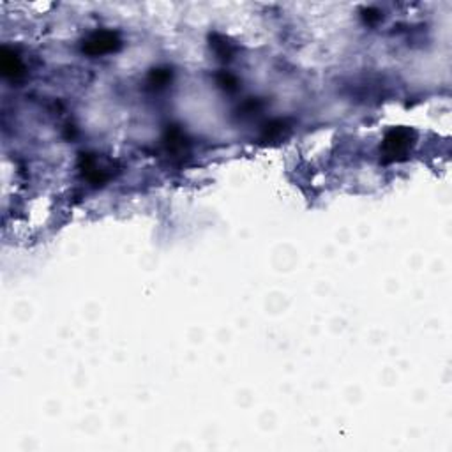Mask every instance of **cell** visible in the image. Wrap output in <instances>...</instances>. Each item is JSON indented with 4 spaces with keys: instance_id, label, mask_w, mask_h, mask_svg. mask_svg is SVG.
<instances>
[{
    "instance_id": "obj_2",
    "label": "cell",
    "mask_w": 452,
    "mask_h": 452,
    "mask_svg": "<svg viewBox=\"0 0 452 452\" xmlns=\"http://www.w3.org/2000/svg\"><path fill=\"white\" fill-rule=\"evenodd\" d=\"M117 46L115 34L112 32H99L94 34L90 39L85 44V52L90 53V55H103V53L113 52Z\"/></svg>"
},
{
    "instance_id": "obj_1",
    "label": "cell",
    "mask_w": 452,
    "mask_h": 452,
    "mask_svg": "<svg viewBox=\"0 0 452 452\" xmlns=\"http://www.w3.org/2000/svg\"><path fill=\"white\" fill-rule=\"evenodd\" d=\"M413 140V131L410 129H394L385 138V150L389 156H393L396 159L397 156H403L410 148Z\"/></svg>"
}]
</instances>
